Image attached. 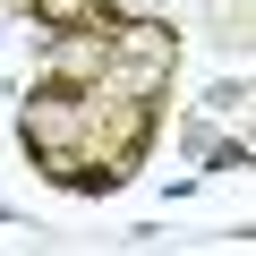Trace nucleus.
Listing matches in <instances>:
<instances>
[{"label": "nucleus", "instance_id": "f257e3e1", "mask_svg": "<svg viewBox=\"0 0 256 256\" xmlns=\"http://www.w3.org/2000/svg\"><path fill=\"white\" fill-rule=\"evenodd\" d=\"M205 34L230 43V52H248L256 43V0H214V9H205Z\"/></svg>", "mask_w": 256, "mask_h": 256}, {"label": "nucleus", "instance_id": "f03ea898", "mask_svg": "<svg viewBox=\"0 0 256 256\" xmlns=\"http://www.w3.org/2000/svg\"><path fill=\"white\" fill-rule=\"evenodd\" d=\"M34 9H43V18H102L94 0H34Z\"/></svg>", "mask_w": 256, "mask_h": 256}]
</instances>
